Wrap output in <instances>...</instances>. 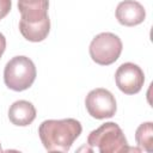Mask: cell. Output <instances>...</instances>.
Listing matches in <instances>:
<instances>
[{
  "mask_svg": "<svg viewBox=\"0 0 153 153\" xmlns=\"http://www.w3.org/2000/svg\"><path fill=\"white\" fill-rule=\"evenodd\" d=\"M81 123L74 118L47 120L39 124L38 134L48 152H68L81 134Z\"/></svg>",
  "mask_w": 153,
  "mask_h": 153,
  "instance_id": "cell-1",
  "label": "cell"
},
{
  "mask_svg": "<svg viewBox=\"0 0 153 153\" xmlns=\"http://www.w3.org/2000/svg\"><path fill=\"white\" fill-rule=\"evenodd\" d=\"M87 145L91 151L94 148L100 153H118L127 151H139L129 148L127 139L115 122H106L99 128L92 130L87 137Z\"/></svg>",
  "mask_w": 153,
  "mask_h": 153,
  "instance_id": "cell-2",
  "label": "cell"
},
{
  "mask_svg": "<svg viewBox=\"0 0 153 153\" xmlns=\"http://www.w3.org/2000/svg\"><path fill=\"white\" fill-rule=\"evenodd\" d=\"M36 67L31 59L26 56H14L5 66V85L17 92L27 90L36 79Z\"/></svg>",
  "mask_w": 153,
  "mask_h": 153,
  "instance_id": "cell-3",
  "label": "cell"
},
{
  "mask_svg": "<svg viewBox=\"0 0 153 153\" xmlns=\"http://www.w3.org/2000/svg\"><path fill=\"white\" fill-rule=\"evenodd\" d=\"M122 41L112 32H102L97 35L90 44L91 59L102 66L114 63L122 53Z\"/></svg>",
  "mask_w": 153,
  "mask_h": 153,
  "instance_id": "cell-4",
  "label": "cell"
},
{
  "mask_svg": "<svg viewBox=\"0 0 153 153\" xmlns=\"http://www.w3.org/2000/svg\"><path fill=\"white\" fill-rule=\"evenodd\" d=\"M85 105L88 114L97 120L112 117L117 110L114 94L106 88H94L88 92L85 99Z\"/></svg>",
  "mask_w": 153,
  "mask_h": 153,
  "instance_id": "cell-5",
  "label": "cell"
},
{
  "mask_svg": "<svg viewBox=\"0 0 153 153\" xmlns=\"http://www.w3.org/2000/svg\"><path fill=\"white\" fill-rule=\"evenodd\" d=\"M115 80L117 87L123 93L135 94L142 88L145 75L142 69L137 65L133 62H126L117 68L115 73Z\"/></svg>",
  "mask_w": 153,
  "mask_h": 153,
  "instance_id": "cell-6",
  "label": "cell"
},
{
  "mask_svg": "<svg viewBox=\"0 0 153 153\" xmlns=\"http://www.w3.org/2000/svg\"><path fill=\"white\" fill-rule=\"evenodd\" d=\"M19 31L30 42H41L47 38L50 31V19L47 16L20 17Z\"/></svg>",
  "mask_w": 153,
  "mask_h": 153,
  "instance_id": "cell-7",
  "label": "cell"
},
{
  "mask_svg": "<svg viewBox=\"0 0 153 153\" xmlns=\"http://www.w3.org/2000/svg\"><path fill=\"white\" fill-rule=\"evenodd\" d=\"M116 18L124 26H135L141 24L146 18L143 6L135 0L121 1L116 7Z\"/></svg>",
  "mask_w": 153,
  "mask_h": 153,
  "instance_id": "cell-8",
  "label": "cell"
},
{
  "mask_svg": "<svg viewBox=\"0 0 153 153\" xmlns=\"http://www.w3.org/2000/svg\"><path fill=\"white\" fill-rule=\"evenodd\" d=\"M8 118L14 126L26 127L36 118V109L27 100H17L8 109Z\"/></svg>",
  "mask_w": 153,
  "mask_h": 153,
  "instance_id": "cell-9",
  "label": "cell"
},
{
  "mask_svg": "<svg viewBox=\"0 0 153 153\" xmlns=\"http://www.w3.org/2000/svg\"><path fill=\"white\" fill-rule=\"evenodd\" d=\"M48 7V0H18V10L22 17L47 16Z\"/></svg>",
  "mask_w": 153,
  "mask_h": 153,
  "instance_id": "cell-10",
  "label": "cell"
},
{
  "mask_svg": "<svg viewBox=\"0 0 153 153\" xmlns=\"http://www.w3.org/2000/svg\"><path fill=\"white\" fill-rule=\"evenodd\" d=\"M135 140L139 147L146 152L153 149V123L146 122L137 127L135 131Z\"/></svg>",
  "mask_w": 153,
  "mask_h": 153,
  "instance_id": "cell-11",
  "label": "cell"
},
{
  "mask_svg": "<svg viewBox=\"0 0 153 153\" xmlns=\"http://www.w3.org/2000/svg\"><path fill=\"white\" fill-rule=\"evenodd\" d=\"M12 1L11 0H0V19L5 18L11 11Z\"/></svg>",
  "mask_w": 153,
  "mask_h": 153,
  "instance_id": "cell-12",
  "label": "cell"
},
{
  "mask_svg": "<svg viewBox=\"0 0 153 153\" xmlns=\"http://www.w3.org/2000/svg\"><path fill=\"white\" fill-rule=\"evenodd\" d=\"M5 49H6V38H5V36L0 32V59H1V56H2V54H4V51H5Z\"/></svg>",
  "mask_w": 153,
  "mask_h": 153,
  "instance_id": "cell-13",
  "label": "cell"
},
{
  "mask_svg": "<svg viewBox=\"0 0 153 153\" xmlns=\"http://www.w3.org/2000/svg\"><path fill=\"white\" fill-rule=\"evenodd\" d=\"M0 152H2V148H1V146H0Z\"/></svg>",
  "mask_w": 153,
  "mask_h": 153,
  "instance_id": "cell-14",
  "label": "cell"
}]
</instances>
